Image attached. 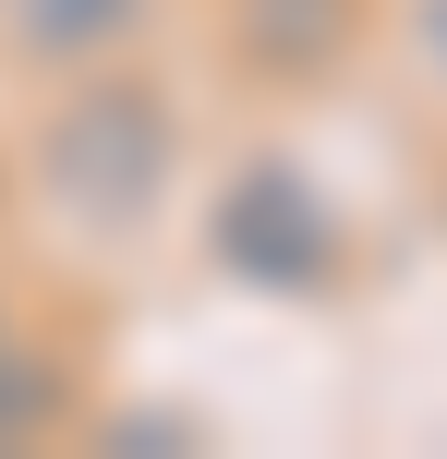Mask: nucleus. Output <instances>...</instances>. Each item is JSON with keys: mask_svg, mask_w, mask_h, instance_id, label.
I'll return each instance as SVG.
<instances>
[{"mask_svg": "<svg viewBox=\"0 0 447 459\" xmlns=\"http://www.w3.org/2000/svg\"><path fill=\"white\" fill-rule=\"evenodd\" d=\"M193 182V109L158 61H97V73H61L37 85V121L13 134V206H37L61 242L85 254H121L145 242Z\"/></svg>", "mask_w": 447, "mask_h": 459, "instance_id": "f257e3e1", "label": "nucleus"}, {"mask_svg": "<svg viewBox=\"0 0 447 459\" xmlns=\"http://www.w3.org/2000/svg\"><path fill=\"white\" fill-rule=\"evenodd\" d=\"M206 278L242 302H279V315H314L363 278V230L303 145H242L206 182Z\"/></svg>", "mask_w": 447, "mask_h": 459, "instance_id": "f03ea898", "label": "nucleus"}, {"mask_svg": "<svg viewBox=\"0 0 447 459\" xmlns=\"http://www.w3.org/2000/svg\"><path fill=\"white\" fill-rule=\"evenodd\" d=\"M218 24V73L266 109H314L339 97L387 37V0H206Z\"/></svg>", "mask_w": 447, "mask_h": 459, "instance_id": "7ed1b4c3", "label": "nucleus"}, {"mask_svg": "<svg viewBox=\"0 0 447 459\" xmlns=\"http://www.w3.org/2000/svg\"><path fill=\"white\" fill-rule=\"evenodd\" d=\"M145 37H158V0H0V73L13 85L97 73V61H121Z\"/></svg>", "mask_w": 447, "mask_h": 459, "instance_id": "20e7f679", "label": "nucleus"}, {"mask_svg": "<svg viewBox=\"0 0 447 459\" xmlns=\"http://www.w3.org/2000/svg\"><path fill=\"white\" fill-rule=\"evenodd\" d=\"M85 399H97L85 351H61L37 315H0V459H24V447H73Z\"/></svg>", "mask_w": 447, "mask_h": 459, "instance_id": "39448f33", "label": "nucleus"}, {"mask_svg": "<svg viewBox=\"0 0 447 459\" xmlns=\"http://www.w3.org/2000/svg\"><path fill=\"white\" fill-rule=\"evenodd\" d=\"M73 447H109V459H182V447H206V423L193 411H109V399H85V423H73Z\"/></svg>", "mask_w": 447, "mask_h": 459, "instance_id": "423d86ee", "label": "nucleus"}, {"mask_svg": "<svg viewBox=\"0 0 447 459\" xmlns=\"http://www.w3.org/2000/svg\"><path fill=\"white\" fill-rule=\"evenodd\" d=\"M387 37L411 48V73L447 97V0H387Z\"/></svg>", "mask_w": 447, "mask_h": 459, "instance_id": "0eeeda50", "label": "nucleus"}, {"mask_svg": "<svg viewBox=\"0 0 447 459\" xmlns=\"http://www.w3.org/2000/svg\"><path fill=\"white\" fill-rule=\"evenodd\" d=\"M0 218H13V134H0Z\"/></svg>", "mask_w": 447, "mask_h": 459, "instance_id": "6e6552de", "label": "nucleus"}, {"mask_svg": "<svg viewBox=\"0 0 447 459\" xmlns=\"http://www.w3.org/2000/svg\"><path fill=\"white\" fill-rule=\"evenodd\" d=\"M0 315H24V290H13V278H0Z\"/></svg>", "mask_w": 447, "mask_h": 459, "instance_id": "1a4fd4ad", "label": "nucleus"}, {"mask_svg": "<svg viewBox=\"0 0 447 459\" xmlns=\"http://www.w3.org/2000/svg\"><path fill=\"white\" fill-rule=\"evenodd\" d=\"M435 230H447V182H435Z\"/></svg>", "mask_w": 447, "mask_h": 459, "instance_id": "9d476101", "label": "nucleus"}]
</instances>
